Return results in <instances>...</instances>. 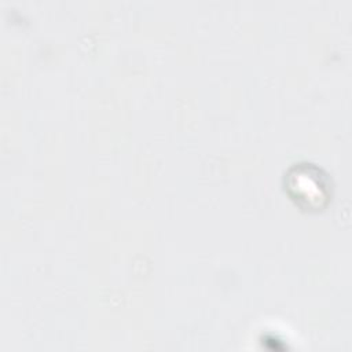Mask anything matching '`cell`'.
Instances as JSON below:
<instances>
[{
  "label": "cell",
  "instance_id": "1",
  "mask_svg": "<svg viewBox=\"0 0 352 352\" xmlns=\"http://www.w3.org/2000/svg\"><path fill=\"white\" fill-rule=\"evenodd\" d=\"M285 191L302 210L318 212L329 205L333 186L322 168L301 162L294 164L285 175Z\"/></svg>",
  "mask_w": 352,
  "mask_h": 352
}]
</instances>
